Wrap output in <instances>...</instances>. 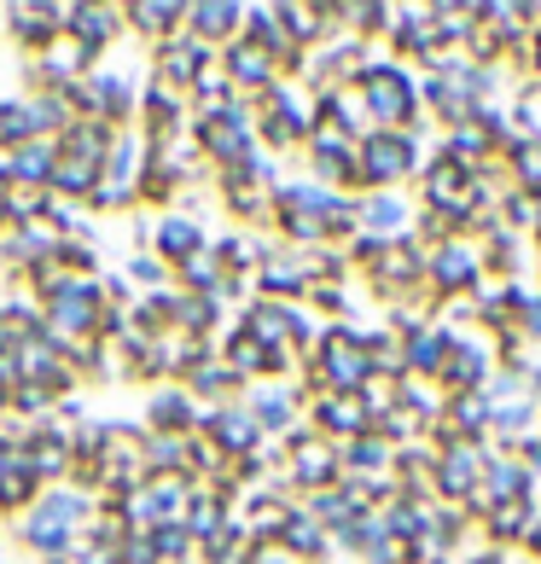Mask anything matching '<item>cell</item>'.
<instances>
[{"mask_svg":"<svg viewBox=\"0 0 541 564\" xmlns=\"http://www.w3.org/2000/svg\"><path fill=\"white\" fill-rule=\"evenodd\" d=\"M356 88H361L372 129H413L420 122V82L402 65H367V70H356Z\"/></svg>","mask_w":541,"mask_h":564,"instance_id":"7a4b0ae2","label":"cell"},{"mask_svg":"<svg viewBox=\"0 0 541 564\" xmlns=\"http://www.w3.org/2000/svg\"><path fill=\"white\" fill-rule=\"evenodd\" d=\"M512 129L541 145V82H524V88H518V99H512Z\"/></svg>","mask_w":541,"mask_h":564,"instance_id":"8fae6325","label":"cell"},{"mask_svg":"<svg viewBox=\"0 0 541 564\" xmlns=\"http://www.w3.org/2000/svg\"><path fill=\"white\" fill-rule=\"evenodd\" d=\"M448 349H454V326H443V321L408 332V338H402V379H431V384H436V372H443Z\"/></svg>","mask_w":541,"mask_h":564,"instance_id":"8992f818","label":"cell"},{"mask_svg":"<svg viewBox=\"0 0 541 564\" xmlns=\"http://www.w3.org/2000/svg\"><path fill=\"white\" fill-rule=\"evenodd\" d=\"M501 163L512 170V186H518V193H535V198H541V145H535V140L507 145Z\"/></svg>","mask_w":541,"mask_h":564,"instance_id":"9c48e42d","label":"cell"},{"mask_svg":"<svg viewBox=\"0 0 541 564\" xmlns=\"http://www.w3.org/2000/svg\"><path fill=\"white\" fill-rule=\"evenodd\" d=\"M495 338L484 326H472V332H454V349H448V361L443 372H436V390L443 395H472V390H484L489 384V372H495Z\"/></svg>","mask_w":541,"mask_h":564,"instance_id":"277c9868","label":"cell"},{"mask_svg":"<svg viewBox=\"0 0 541 564\" xmlns=\"http://www.w3.org/2000/svg\"><path fill=\"white\" fill-rule=\"evenodd\" d=\"M344 459H349V466H361L367 477L372 471H390V466H397V454H390V443H385V436H356V443H344Z\"/></svg>","mask_w":541,"mask_h":564,"instance_id":"30bf717a","label":"cell"},{"mask_svg":"<svg viewBox=\"0 0 541 564\" xmlns=\"http://www.w3.org/2000/svg\"><path fill=\"white\" fill-rule=\"evenodd\" d=\"M408 175H420V134H408V129H372L356 145V181H367L372 193H402Z\"/></svg>","mask_w":541,"mask_h":564,"instance_id":"6da1fadb","label":"cell"},{"mask_svg":"<svg viewBox=\"0 0 541 564\" xmlns=\"http://www.w3.org/2000/svg\"><path fill=\"white\" fill-rule=\"evenodd\" d=\"M484 443H443L436 448V500L443 507H472L477 489H484Z\"/></svg>","mask_w":541,"mask_h":564,"instance_id":"5b68a950","label":"cell"},{"mask_svg":"<svg viewBox=\"0 0 541 564\" xmlns=\"http://www.w3.org/2000/svg\"><path fill=\"white\" fill-rule=\"evenodd\" d=\"M518 553H524L530 564H541V500H535V512H530V530H524V541H518Z\"/></svg>","mask_w":541,"mask_h":564,"instance_id":"7c38bea8","label":"cell"},{"mask_svg":"<svg viewBox=\"0 0 541 564\" xmlns=\"http://www.w3.org/2000/svg\"><path fill=\"white\" fill-rule=\"evenodd\" d=\"M484 280H489V268H484V245H477V239L454 234V239H443V245L425 250V285H431L436 303L472 297V291L484 285Z\"/></svg>","mask_w":541,"mask_h":564,"instance_id":"3957f363","label":"cell"},{"mask_svg":"<svg viewBox=\"0 0 541 564\" xmlns=\"http://www.w3.org/2000/svg\"><path fill=\"white\" fill-rule=\"evenodd\" d=\"M361 221H367V234L385 239V245L413 239V204H408L402 193H372V198L361 204Z\"/></svg>","mask_w":541,"mask_h":564,"instance_id":"52a82bcc","label":"cell"},{"mask_svg":"<svg viewBox=\"0 0 541 564\" xmlns=\"http://www.w3.org/2000/svg\"><path fill=\"white\" fill-rule=\"evenodd\" d=\"M321 425H326V431H338L344 443H356V436L372 431L367 408H361V395H326V402H321Z\"/></svg>","mask_w":541,"mask_h":564,"instance_id":"ba28073f","label":"cell"}]
</instances>
